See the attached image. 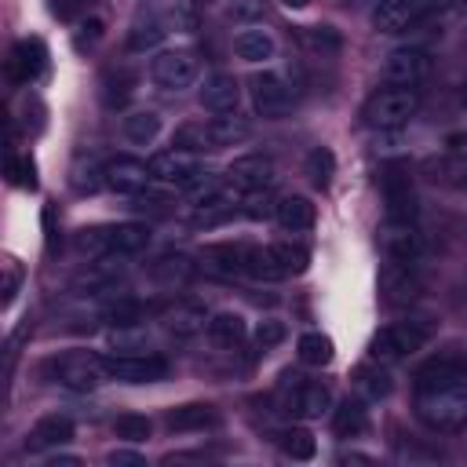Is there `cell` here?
<instances>
[{
  "instance_id": "6da1fadb",
  "label": "cell",
  "mask_w": 467,
  "mask_h": 467,
  "mask_svg": "<svg viewBox=\"0 0 467 467\" xmlns=\"http://www.w3.org/2000/svg\"><path fill=\"white\" fill-rule=\"evenodd\" d=\"M416 420L438 434H452L467 423V365L452 354L431 358L412 376Z\"/></svg>"
},
{
  "instance_id": "7a4b0ae2",
  "label": "cell",
  "mask_w": 467,
  "mask_h": 467,
  "mask_svg": "<svg viewBox=\"0 0 467 467\" xmlns=\"http://www.w3.org/2000/svg\"><path fill=\"white\" fill-rule=\"evenodd\" d=\"M416 109H420V91L394 84V88H379L368 95V102L361 106V120L372 131H398L416 117Z\"/></svg>"
},
{
  "instance_id": "3957f363",
  "label": "cell",
  "mask_w": 467,
  "mask_h": 467,
  "mask_svg": "<svg viewBox=\"0 0 467 467\" xmlns=\"http://www.w3.org/2000/svg\"><path fill=\"white\" fill-rule=\"evenodd\" d=\"M431 339V325L423 321H394V325H383L372 343H368V361L376 365H394L416 350H423Z\"/></svg>"
},
{
  "instance_id": "277c9868",
  "label": "cell",
  "mask_w": 467,
  "mask_h": 467,
  "mask_svg": "<svg viewBox=\"0 0 467 467\" xmlns=\"http://www.w3.org/2000/svg\"><path fill=\"white\" fill-rule=\"evenodd\" d=\"M47 368H51V379H55L58 387L77 390V394H88V390H95L102 379H109L106 361L95 358L91 350H66V354H58V358H51Z\"/></svg>"
},
{
  "instance_id": "5b68a950",
  "label": "cell",
  "mask_w": 467,
  "mask_h": 467,
  "mask_svg": "<svg viewBox=\"0 0 467 467\" xmlns=\"http://www.w3.org/2000/svg\"><path fill=\"white\" fill-rule=\"evenodd\" d=\"M292 106H296V91H292V84L281 73L266 69V73L252 77V109L263 120H281Z\"/></svg>"
},
{
  "instance_id": "8992f818",
  "label": "cell",
  "mask_w": 467,
  "mask_h": 467,
  "mask_svg": "<svg viewBox=\"0 0 467 467\" xmlns=\"http://www.w3.org/2000/svg\"><path fill=\"white\" fill-rule=\"evenodd\" d=\"M285 412L296 420H317L332 405V390L321 379H303V376H285Z\"/></svg>"
},
{
  "instance_id": "52a82bcc",
  "label": "cell",
  "mask_w": 467,
  "mask_h": 467,
  "mask_svg": "<svg viewBox=\"0 0 467 467\" xmlns=\"http://www.w3.org/2000/svg\"><path fill=\"white\" fill-rule=\"evenodd\" d=\"M150 171H153V179H157V182H168V186H190V182L204 179V161H201L193 150L171 146V150L153 153Z\"/></svg>"
},
{
  "instance_id": "ba28073f",
  "label": "cell",
  "mask_w": 467,
  "mask_h": 467,
  "mask_svg": "<svg viewBox=\"0 0 467 467\" xmlns=\"http://www.w3.org/2000/svg\"><path fill=\"white\" fill-rule=\"evenodd\" d=\"M376 244L387 259H420L427 248V241L412 219H383L376 226Z\"/></svg>"
},
{
  "instance_id": "9c48e42d",
  "label": "cell",
  "mask_w": 467,
  "mask_h": 467,
  "mask_svg": "<svg viewBox=\"0 0 467 467\" xmlns=\"http://www.w3.org/2000/svg\"><path fill=\"white\" fill-rule=\"evenodd\" d=\"M431 69H434V58H431V51H423V47H394L387 58H383V80L387 84H405V88H416V84H423L427 77H431Z\"/></svg>"
},
{
  "instance_id": "30bf717a",
  "label": "cell",
  "mask_w": 467,
  "mask_h": 467,
  "mask_svg": "<svg viewBox=\"0 0 467 467\" xmlns=\"http://www.w3.org/2000/svg\"><path fill=\"white\" fill-rule=\"evenodd\" d=\"M168 358L164 354H113L106 358V372L117 383H157L168 376Z\"/></svg>"
},
{
  "instance_id": "8fae6325",
  "label": "cell",
  "mask_w": 467,
  "mask_h": 467,
  "mask_svg": "<svg viewBox=\"0 0 467 467\" xmlns=\"http://www.w3.org/2000/svg\"><path fill=\"white\" fill-rule=\"evenodd\" d=\"M197 69H201V62H197V55H193L190 47L161 51V55L153 58V66H150L153 80H157L161 88H168V91H182V88H190V84L197 80Z\"/></svg>"
},
{
  "instance_id": "7c38bea8",
  "label": "cell",
  "mask_w": 467,
  "mask_h": 467,
  "mask_svg": "<svg viewBox=\"0 0 467 467\" xmlns=\"http://www.w3.org/2000/svg\"><path fill=\"white\" fill-rule=\"evenodd\" d=\"M379 186H383L387 219H412L416 215V190H412V179H409V168L405 164L383 168Z\"/></svg>"
},
{
  "instance_id": "4fadbf2b",
  "label": "cell",
  "mask_w": 467,
  "mask_h": 467,
  "mask_svg": "<svg viewBox=\"0 0 467 467\" xmlns=\"http://www.w3.org/2000/svg\"><path fill=\"white\" fill-rule=\"evenodd\" d=\"M420 259H387L379 270V288L390 303H409L420 292Z\"/></svg>"
},
{
  "instance_id": "5bb4252c",
  "label": "cell",
  "mask_w": 467,
  "mask_h": 467,
  "mask_svg": "<svg viewBox=\"0 0 467 467\" xmlns=\"http://www.w3.org/2000/svg\"><path fill=\"white\" fill-rule=\"evenodd\" d=\"M423 18H427V11L420 0H379L372 7V26H376V33H387V36L405 33Z\"/></svg>"
},
{
  "instance_id": "9a60e30c",
  "label": "cell",
  "mask_w": 467,
  "mask_h": 467,
  "mask_svg": "<svg viewBox=\"0 0 467 467\" xmlns=\"http://www.w3.org/2000/svg\"><path fill=\"white\" fill-rule=\"evenodd\" d=\"M44 66H47V47H44L40 36L18 40V44L11 47V55H7V77H11L15 84H33V80L44 73Z\"/></svg>"
},
{
  "instance_id": "2e32d148",
  "label": "cell",
  "mask_w": 467,
  "mask_h": 467,
  "mask_svg": "<svg viewBox=\"0 0 467 467\" xmlns=\"http://www.w3.org/2000/svg\"><path fill=\"white\" fill-rule=\"evenodd\" d=\"M226 182H234L237 190H270L274 186V161L263 157V153H248V157H237L230 168H226Z\"/></svg>"
},
{
  "instance_id": "e0dca14e",
  "label": "cell",
  "mask_w": 467,
  "mask_h": 467,
  "mask_svg": "<svg viewBox=\"0 0 467 467\" xmlns=\"http://www.w3.org/2000/svg\"><path fill=\"white\" fill-rule=\"evenodd\" d=\"M150 179H153L150 164H142L135 157H113V161H106V186L117 190V193L135 197V193H142L150 186Z\"/></svg>"
},
{
  "instance_id": "ac0fdd59",
  "label": "cell",
  "mask_w": 467,
  "mask_h": 467,
  "mask_svg": "<svg viewBox=\"0 0 467 467\" xmlns=\"http://www.w3.org/2000/svg\"><path fill=\"white\" fill-rule=\"evenodd\" d=\"M237 99H241V84H237L234 73H212L204 80V88H201V106L208 113H215V117L219 113H234Z\"/></svg>"
},
{
  "instance_id": "d6986e66",
  "label": "cell",
  "mask_w": 467,
  "mask_h": 467,
  "mask_svg": "<svg viewBox=\"0 0 467 467\" xmlns=\"http://www.w3.org/2000/svg\"><path fill=\"white\" fill-rule=\"evenodd\" d=\"M164 423H168V431H175V434H190V431L219 427V412H215V405H208V401H190V405L171 409Z\"/></svg>"
},
{
  "instance_id": "ffe728a7",
  "label": "cell",
  "mask_w": 467,
  "mask_h": 467,
  "mask_svg": "<svg viewBox=\"0 0 467 467\" xmlns=\"http://www.w3.org/2000/svg\"><path fill=\"white\" fill-rule=\"evenodd\" d=\"M164 328L171 336H197L201 328H208V310L204 303H193V299H182L175 306L164 310Z\"/></svg>"
},
{
  "instance_id": "44dd1931",
  "label": "cell",
  "mask_w": 467,
  "mask_h": 467,
  "mask_svg": "<svg viewBox=\"0 0 467 467\" xmlns=\"http://www.w3.org/2000/svg\"><path fill=\"white\" fill-rule=\"evenodd\" d=\"M146 274H150L157 285L175 288V285H186V281L193 277V259L182 255V252H164L161 259H153V263L146 266Z\"/></svg>"
},
{
  "instance_id": "7402d4cb",
  "label": "cell",
  "mask_w": 467,
  "mask_h": 467,
  "mask_svg": "<svg viewBox=\"0 0 467 467\" xmlns=\"http://www.w3.org/2000/svg\"><path fill=\"white\" fill-rule=\"evenodd\" d=\"M73 438V420L69 416H44L33 423L29 438H26V449H55V445H66Z\"/></svg>"
},
{
  "instance_id": "603a6c76",
  "label": "cell",
  "mask_w": 467,
  "mask_h": 467,
  "mask_svg": "<svg viewBox=\"0 0 467 467\" xmlns=\"http://www.w3.org/2000/svg\"><path fill=\"white\" fill-rule=\"evenodd\" d=\"M248 131H252V128H248L241 117H226V113H219V117H212V120L204 124V142H208V150H226V146L244 142Z\"/></svg>"
},
{
  "instance_id": "cb8c5ba5",
  "label": "cell",
  "mask_w": 467,
  "mask_h": 467,
  "mask_svg": "<svg viewBox=\"0 0 467 467\" xmlns=\"http://www.w3.org/2000/svg\"><path fill=\"white\" fill-rule=\"evenodd\" d=\"M274 215H277V223H281L285 230H292V234L310 230V226H314V219H317L314 204H310L306 197H299V193L281 197V201H277V208H274Z\"/></svg>"
},
{
  "instance_id": "d4e9b609",
  "label": "cell",
  "mask_w": 467,
  "mask_h": 467,
  "mask_svg": "<svg viewBox=\"0 0 467 467\" xmlns=\"http://www.w3.org/2000/svg\"><path fill=\"white\" fill-rule=\"evenodd\" d=\"M244 274H248L252 281H266V285L288 277L285 266H281L277 255H274V244H252V248H244Z\"/></svg>"
},
{
  "instance_id": "484cf974",
  "label": "cell",
  "mask_w": 467,
  "mask_h": 467,
  "mask_svg": "<svg viewBox=\"0 0 467 467\" xmlns=\"http://www.w3.org/2000/svg\"><path fill=\"white\" fill-rule=\"evenodd\" d=\"M201 263L215 277H234L237 270H244V248L241 244H208L201 252Z\"/></svg>"
},
{
  "instance_id": "4316f807",
  "label": "cell",
  "mask_w": 467,
  "mask_h": 467,
  "mask_svg": "<svg viewBox=\"0 0 467 467\" xmlns=\"http://www.w3.org/2000/svg\"><path fill=\"white\" fill-rule=\"evenodd\" d=\"M146 244H150V226L117 223V226H109V252L106 255H139Z\"/></svg>"
},
{
  "instance_id": "83f0119b",
  "label": "cell",
  "mask_w": 467,
  "mask_h": 467,
  "mask_svg": "<svg viewBox=\"0 0 467 467\" xmlns=\"http://www.w3.org/2000/svg\"><path fill=\"white\" fill-rule=\"evenodd\" d=\"M234 51L244 62H266V58H274V36L266 29H241L234 36Z\"/></svg>"
},
{
  "instance_id": "f1b7e54d",
  "label": "cell",
  "mask_w": 467,
  "mask_h": 467,
  "mask_svg": "<svg viewBox=\"0 0 467 467\" xmlns=\"http://www.w3.org/2000/svg\"><path fill=\"white\" fill-rule=\"evenodd\" d=\"M244 332H248V325H244V317L234 314V310H223V314L208 317V336H212L215 347H237V343L244 339Z\"/></svg>"
},
{
  "instance_id": "f546056e",
  "label": "cell",
  "mask_w": 467,
  "mask_h": 467,
  "mask_svg": "<svg viewBox=\"0 0 467 467\" xmlns=\"http://www.w3.org/2000/svg\"><path fill=\"white\" fill-rule=\"evenodd\" d=\"M332 427L339 438H358L365 427H368V409L358 401V398H347L339 401V409L332 412Z\"/></svg>"
},
{
  "instance_id": "4dcf8cb0",
  "label": "cell",
  "mask_w": 467,
  "mask_h": 467,
  "mask_svg": "<svg viewBox=\"0 0 467 467\" xmlns=\"http://www.w3.org/2000/svg\"><path fill=\"white\" fill-rule=\"evenodd\" d=\"M354 383H358V390H361L365 398H372V401H379V398H387V394L394 390V379H390L387 365H376V361H368L365 368H358Z\"/></svg>"
},
{
  "instance_id": "1f68e13d",
  "label": "cell",
  "mask_w": 467,
  "mask_h": 467,
  "mask_svg": "<svg viewBox=\"0 0 467 467\" xmlns=\"http://www.w3.org/2000/svg\"><path fill=\"white\" fill-rule=\"evenodd\" d=\"M296 350H299V361L303 365H328L332 354H336V347H332V339L325 332H303L299 343H296Z\"/></svg>"
},
{
  "instance_id": "d6a6232c",
  "label": "cell",
  "mask_w": 467,
  "mask_h": 467,
  "mask_svg": "<svg viewBox=\"0 0 467 467\" xmlns=\"http://www.w3.org/2000/svg\"><path fill=\"white\" fill-rule=\"evenodd\" d=\"M157 131H161V117H157L153 109H139V113H128V117H124V135H128L135 146L153 142Z\"/></svg>"
},
{
  "instance_id": "836d02e7",
  "label": "cell",
  "mask_w": 467,
  "mask_h": 467,
  "mask_svg": "<svg viewBox=\"0 0 467 467\" xmlns=\"http://www.w3.org/2000/svg\"><path fill=\"white\" fill-rule=\"evenodd\" d=\"M299 40H303L310 51H317V55H332V51L343 47V36H339L332 26H303V29H299Z\"/></svg>"
},
{
  "instance_id": "e575fe53",
  "label": "cell",
  "mask_w": 467,
  "mask_h": 467,
  "mask_svg": "<svg viewBox=\"0 0 467 467\" xmlns=\"http://www.w3.org/2000/svg\"><path fill=\"white\" fill-rule=\"evenodd\" d=\"M306 175H310V182H314L317 190H325V186L332 182V175H336V157H332L328 146H314V150H310V157H306Z\"/></svg>"
},
{
  "instance_id": "d590c367",
  "label": "cell",
  "mask_w": 467,
  "mask_h": 467,
  "mask_svg": "<svg viewBox=\"0 0 467 467\" xmlns=\"http://www.w3.org/2000/svg\"><path fill=\"white\" fill-rule=\"evenodd\" d=\"M164 22L161 18H146V22H139L135 29H131V36H128V51H153L161 40H164Z\"/></svg>"
},
{
  "instance_id": "8d00e7d4",
  "label": "cell",
  "mask_w": 467,
  "mask_h": 467,
  "mask_svg": "<svg viewBox=\"0 0 467 467\" xmlns=\"http://www.w3.org/2000/svg\"><path fill=\"white\" fill-rule=\"evenodd\" d=\"M281 452L292 456V460H310L317 452L314 445V434L303 431V427H292V431H281Z\"/></svg>"
},
{
  "instance_id": "74e56055",
  "label": "cell",
  "mask_w": 467,
  "mask_h": 467,
  "mask_svg": "<svg viewBox=\"0 0 467 467\" xmlns=\"http://www.w3.org/2000/svg\"><path fill=\"white\" fill-rule=\"evenodd\" d=\"M274 255L285 266V274H303L310 266V252L303 244H296V241H277L274 244Z\"/></svg>"
},
{
  "instance_id": "f35d334b",
  "label": "cell",
  "mask_w": 467,
  "mask_h": 467,
  "mask_svg": "<svg viewBox=\"0 0 467 467\" xmlns=\"http://www.w3.org/2000/svg\"><path fill=\"white\" fill-rule=\"evenodd\" d=\"M69 182H73V190H77V193H95V190L106 182V168H95L91 161H88V164H84V161H77V164H73Z\"/></svg>"
},
{
  "instance_id": "ab89813d",
  "label": "cell",
  "mask_w": 467,
  "mask_h": 467,
  "mask_svg": "<svg viewBox=\"0 0 467 467\" xmlns=\"http://www.w3.org/2000/svg\"><path fill=\"white\" fill-rule=\"evenodd\" d=\"M113 434L124 438V441H146L150 438V420L135 416V412H124V416L113 420Z\"/></svg>"
},
{
  "instance_id": "60d3db41",
  "label": "cell",
  "mask_w": 467,
  "mask_h": 467,
  "mask_svg": "<svg viewBox=\"0 0 467 467\" xmlns=\"http://www.w3.org/2000/svg\"><path fill=\"white\" fill-rule=\"evenodd\" d=\"M274 208H277V201L270 197V190H248L241 197V215H248V219H266V215H274Z\"/></svg>"
},
{
  "instance_id": "b9f144b4",
  "label": "cell",
  "mask_w": 467,
  "mask_h": 467,
  "mask_svg": "<svg viewBox=\"0 0 467 467\" xmlns=\"http://www.w3.org/2000/svg\"><path fill=\"white\" fill-rule=\"evenodd\" d=\"M259 18H263V0H234L226 7V22H234V26H252Z\"/></svg>"
},
{
  "instance_id": "7bdbcfd3",
  "label": "cell",
  "mask_w": 467,
  "mask_h": 467,
  "mask_svg": "<svg viewBox=\"0 0 467 467\" xmlns=\"http://www.w3.org/2000/svg\"><path fill=\"white\" fill-rule=\"evenodd\" d=\"M7 179L15 182V186H26V190H33L36 186V168H33V161L29 157H7Z\"/></svg>"
},
{
  "instance_id": "ee69618b",
  "label": "cell",
  "mask_w": 467,
  "mask_h": 467,
  "mask_svg": "<svg viewBox=\"0 0 467 467\" xmlns=\"http://www.w3.org/2000/svg\"><path fill=\"white\" fill-rule=\"evenodd\" d=\"M142 303H135V299H124V303H117V306H109V325H139L142 321Z\"/></svg>"
},
{
  "instance_id": "f6af8a7d",
  "label": "cell",
  "mask_w": 467,
  "mask_h": 467,
  "mask_svg": "<svg viewBox=\"0 0 467 467\" xmlns=\"http://www.w3.org/2000/svg\"><path fill=\"white\" fill-rule=\"evenodd\" d=\"M281 339H285V325H281L277 317L259 321V328H255V347H259V350H270V347H277Z\"/></svg>"
},
{
  "instance_id": "bcb514c9",
  "label": "cell",
  "mask_w": 467,
  "mask_h": 467,
  "mask_svg": "<svg viewBox=\"0 0 467 467\" xmlns=\"http://www.w3.org/2000/svg\"><path fill=\"white\" fill-rule=\"evenodd\" d=\"M99 40H102V18H84L77 26V47L84 51V47H95Z\"/></svg>"
},
{
  "instance_id": "7dc6e473",
  "label": "cell",
  "mask_w": 467,
  "mask_h": 467,
  "mask_svg": "<svg viewBox=\"0 0 467 467\" xmlns=\"http://www.w3.org/2000/svg\"><path fill=\"white\" fill-rule=\"evenodd\" d=\"M18 285H22V270H18V263H15V259H7V263H4V306H11V303H15Z\"/></svg>"
},
{
  "instance_id": "c3c4849f",
  "label": "cell",
  "mask_w": 467,
  "mask_h": 467,
  "mask_svg": "<svg viewBox=\"0 0 467 467\" xmlns=\"http://www.w3.org/2000/svg\"><path fill=\"white\" fill-rule=\"evenodd\" d=\"M168 18H171V26H175V29H182V33H190V29H197V15H193V11L186 7V4H179V7H171V15H168Z\"/></svg>"
},
{
  "instance_id": "681fc988",
  "label": "cell",
  "mask_w": 467,
  "mask_h": 467,
  "mask_svg": "<svg viewBox=\"0 0 467 467\" xmlns=\"http://www.w3.org/2000/svg\"><path fill=\"white\" fill-rule=\"evenodd\" d=\"M106 463H113V467H117V463H135V467H142L146 460H142V452H131V449H113V452L106 456Z\"/></svg>"
},
{
  "instance_id": "f907efd6",
  "label": "cell",
  "mask_w": 467,
  "mask_h": 467,
  "mask_svg": "<svg viewBox=\"0 0 467 467\" xmlns=\"http://www.w3.org/2000/svg\"><path fill=\"white\" fill-rule=\"evenodd\" d=\"M80 4H84V0H62V4H55V11H58V15H66V18H69V15H73V11H77V7H80Z\"/></svg>"
},
{
  "instance_id": "816d5d0a",
  "label": "cell",
  "mask_w": 467,
  "mask_h": 467,
  "mask_svg": "<svg viewBox=\"0 0 467 467\" xmlns=\"http://www.w3.org/2000/svg\"><path fill=\"white\" fill-rule=\"evenodd\" d=\"M58 463H80V456H51L47 467H58Z\"/></svg>"
},
{
  "instance_id": "f5cc1de1",
  "label": "cell",
  "mask_w": 467,
  "mask_h": 467,
  "mask_svg": "<svg viewBox=\"0 0 467 467\" xmlns=\"http://www.w3.org/2000/svg\"><path fill=\"white\" fill-rule=\"evenodd\" d=\"M288 11H303V7H310V0H281Z\"/></svg>"
},
{
  "instance_id": "db71d44e",
  "label": "cell",
  "mask_w": 467,
  "mask_h": 467,
  "mask_svg": "<svg viewBox=\"0 0 467 467\" xmlns=\"http://www.w3.org/2000/svg\"><path fill=\"white\" fill-rule=\"evenodd\" d=\"M197 7H212V4H219V0H193Z\"/></svg>"
},
{
  "instance_id": "11a10c76",
  "label": "cell",
  "mask_w": 467,
  "mask_h": 467,
  "mask_svg": "<svg viewBox=\"0 0 467 467\" xmlns=\"http://www.w3.org/2000/svg\"><path fill=\"white\" fill-rule=\"evenodd\" d=\"M460 175H463V186H467V161H460Z\"/></svg>"
},
{
  "instance_id": "9f6ffc18",
  "label": "cell",
  "mask_w": 467,
  "mask_h": 467,
  "mask_svg": "<svg viewBox=\"0 0 467 467\" xmlns=\"http://www.w3.org/2000/svg\"><path fill=\"white\" fill-rule=\"evenodd\" d=\"M460 102H463V109H467V84H463V91H460Z\"/></svg>"
}]
</instances>
